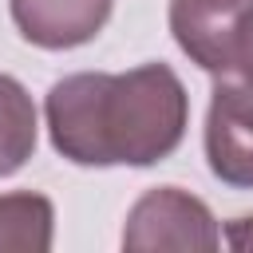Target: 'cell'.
<instances>
[{
	"instance_id": "5",
	"label": "cell",
	"mask_w": 253,
	"mask_h": 253,
	"mask_svg": "<svg viewBox=\"0 0 253 253\" xmlns=\"http://www.w3.org/2000/svg\"><path fill=\"white\" fill-rule=\"evenodd\" d=\"M206 162L210 174L233 190H253V126L221 111H206Z\"/></svg>"
},
{
	"instance_id": "1",
	"label": "cell",
	"mask_w": 253,
	"mask_h": 253,
	"mask_svg": "<svg viewBox=\"0 0 253 253\" xmlns=\"http://www.w3.org/2000/svg\"><path fill=\"white\" fill-rule=\"evenodd\" d=\"M47 134L75 166L166 162L190 123V95L170 63L130 71H75L47 87Z\"/></svg>"
},
{
	"instance_id": "3",
	"label": "cell",
	"mask_w": 253,
	"mask_h": 253,
	"mask_svg": "<svg viewBox=\"0 0 253 253\" xmlns=\"http://www.w3.org/2000/svg\"><path fill=\"white\" fill-rule=\"evenodd\" d=\"M249 8H253V0H170L174 43L206 75H221L229 67L237 28Z\"/></svg>"
},
{
	"instance_id": "4",
	"label": "cell",
	"mask_w": 253,
	"mask_h": 253,
	"mask_svg": "<svg viewBox=\"0 0 253 253\" xmlns=\"http://www.w3.org/2000/svg\"><path fill=\"white\" fill-rule=\"evenodd\" d=\"M115 0H8L16 32L43 51L91 43L111 20Z\"/></svg>"
},
{
	"instance_id": "9",
	"label": "cell",
	"mask_w": 253,
	"mask_h": 253,
	"mask_svg": "<svg viewBox=\"0 0 253 253\" xmlns=\"http://www.w3.org/2000/svg\"><path fill=\"white\" fill-rule=\"evenodd\" d=\"M221 237H225V245H233V249H253V217H233Z\"/></svg>"
},
{
	"instance_id": "8",
	"label": "cell",
	"mask_w": 253,
	"mask_h": 253,
	"mask_svg": "<svg viewBox=\"0 0 253 253\" xmlns=\"http://www.w3.org/2000/svg\"><path fill=\"white\" fill-rule=\"evenodd\" d=\"M210 107L253 126V8L245 12V20L237 28V43H233L229 67L221 75H213Z\"/></svg>"
},
{
	"instance_id": "6",
	"label": "cell",
	"mask_w": 253,
	"mask_h": 253,
	"mask_svg": "<svg viewBox=\"0 0 253 253\" xmlns=\"http://www.w3.org/2000/svg\"><path fill=\"white\" fill-rule=\"evenodd\" d=\"M36 138H40V115L28 87L0 71V178L16 174L36 154Z\"/></svg>"
},
{
	"instance_id": "2",
	"label": "cell",
	"mask_w": 253,
	"mask_h": 253,
	"mask_svg": "<svg viewBox=\"0 0 253 253\" xmlns=\"http://www.w3.org/2000/svg\"><path fill=\"white\" fill-rule=\"evenodd\" d=\"M221 229L210 206L182 186H154L146 190L123 225V249L150 253V249H217Z\"/></svg>"
},
{
	"instance_id": "7",
	"label": "cell",
	"mask_w": 253,
	"mask_h": 253,
	"mask_svg": "<svg viewBox=\"0 0 253 253\" xmlns=\"http://www.w3.org/2000/svg\"><path fill=\"white\" fill-rule=\"evenodd\" d=\"M51 229H55V206L43 194L32 190L0 194V249L47 253Z\"/></svg>"
}]
</instances>
